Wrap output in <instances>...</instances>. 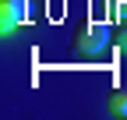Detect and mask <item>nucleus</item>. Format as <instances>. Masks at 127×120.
<instances>
[{"label": "nucleus", "mask_w": 127, "mask_h": 120, "mask_svg": "<svg viewBox=\"0 0 127 120\" xmlns=\"http://www.w3.org/2000/svg\"><path fill=\"white\" fill-rule=\"evenodd\" d=\"M25 21H28V4L25 0H0V35L4 39Z\"/></svg>", "instance_id": "nucleus-1"}, {"label": "nucleus", "mask_w": 127, "mask_h": 120, "mask_svg": "<svg viewBox=\"0 0 127 120\" xmlns=\"http://www.w3.org/2000/svg\"><path fill=\"white\" fill-rule=\"evenodd\" d=\"M109 39H113V35H109L106 25H88L85 32L78 35V50H81L85 57H99V53L109 46Z\"/></svg>", "instance_id": "nucleus-2"}, {"label": "nucleus", "mask_w": 127, "mask_h": 120, "mask_svg": "<svg viewBox=\"0 0 127 120\" xmlns=\"http://www.w3.org/2000/svg\"><path fill=\"white\" fill-rule=\"evenodd\" d=\"M109 113L113 117H127V88H113L109 92Z\"/></svg>", "instance_id": "nucleus-3"}, {"label": "nucleus", "mask_w": 127, "mask_h": 120, "mask_svg": "<svg viewBox=\"0 0 127 120\" xmlns=\"http://www.w3.org/2000/svg\"><path fill=\"white\" fill-rule=\"evenodd\" d=\"M113 46H117L120 53H127V25H120L117 32H113Z\"/></svg>", "instance_id": "nucleus-4"}, {"label": "nucleus", "mask_w": 127, "mask_h": 120, "mask_svg": "<svg viewBox=\"0 0 127 120\" xmlns=\"http://www.w3.org/2000/svg\"><path fill=\"white\" fill-rule=\"evenodd\" d=\"M109 4H113V7H117V4H120V11H124V14H127V0H109Z\"/></svg>", "instance_id": "nucleus-5"}]
</instances>
